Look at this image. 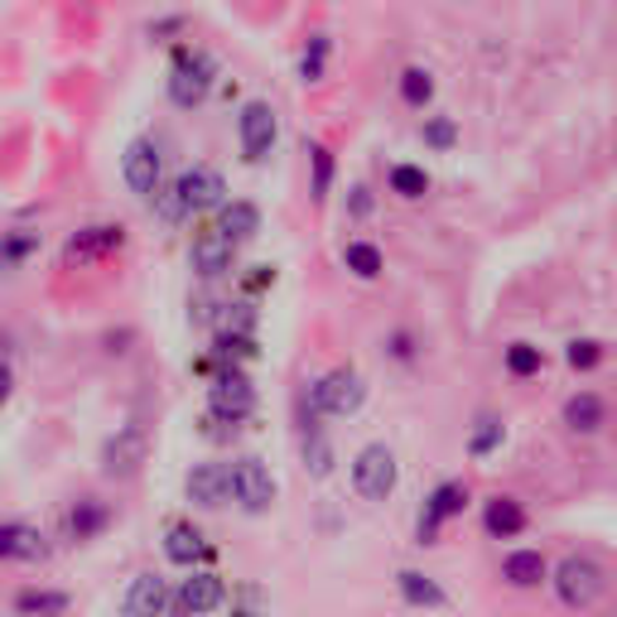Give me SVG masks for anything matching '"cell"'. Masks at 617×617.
Segmentation results:
<instances>
[{
	"instance_id": "cell-9",
	"label": "cell",
	"mask_w": 617,
	"mask_h": 617,
	"mask_svg": "<svg viewBox=\"0 0 617 617\" xmlns=\"http://www.w3.org/2000/svg\"><path fill=\"white\" fill-rule=\"evenodd\" d=\"M464 507H468V488H464V482H439V488L429 492L425 511H419V521H415L419 545H435L439 526H444V521H454V517H464Z\"/></svg>"
},
{
	"instance_id": "cell-30",
	"label": "cell",
	"mask_w": 617,
	"mask_h": 617,
	"mask_svg": "<svg viewBox=\"0 0 617 617\" xmlns=\"http://www.w3.org/2000/svg\"><path fill=\"white\" fill-rule=\"evenodd\" d=\"M502 439H507V425L497 415H482L478 425H472V439H468V454H478V458H488L492 449H502Z\"/></svg>"
},
{
	"instance_id": "cell-13",
	"label": "cell",
	"mask_w": 617,
	"mask_h": 617,
	"mask_svg": "<svg viewBox=\"0 0 617 617\" xmlns=\"http://www.w3.org/2000/svg\"><path fill=\"white\" fill-rule=\"evenodd\" d=\"M222 598H227V584H222V574H208V570L193 574V579H183L179 594H174L183 617H208L213 608H222Z\"/></svg>"
},
{
	"instance_id": "cell-18",
	"label": "cell",
	"mask_w": 617,
	"mask_h": 617,
	"mask_svg": "<svg viewBox=\"0 0 617 617\" xmlns=\"http://www.w3.org/2000/svg\"><path fill=\"white\" fill-rule=\"evenodd\" d=\"M44 535L24 521H6L0 526V560H44Z\"/></svg>"
},
{
	"instance_id": "cell-20",
	"label": "cell",
	"mask_w": 617,
	"mask_h": 617,
	"mask_svg": "<svg viewBox=\"0 0 617 617\" xmlns=\"http://www.w3.org/2000/svg\"><path fill=\"white\" fill-rule=\"evenodd\" d=\"M545 574H550V564L541 550H517V555H507V564H502V579L511 588H535V584H545Z\"/></svg>"
},
{
	"instance_id": "cell-39",
	"label": "cell",
	"mask_w": 617,
	"mask_h": 617,
	"mask_svg": "<svg viewBox=\"0 0 617 617\" xmlns=\"http://www.w3.org/2000/svg\"><path fill=\"white\" fill-rule=\"evenodd\" d=\"M391 343H396V348H391V352H396L401 362H411V352H415V348H411V333H396V338H391Z\"/></svg>"
},
{
	"instance_id": "cell-24",
	"label": "cell",
	"mask_w": 617,
	"mask_h": 617,
	"mask_svg": "<svg viewBox=\"0 0 617 617\" xmlns=\"http://www.w3.org/2000/svg\"><path fill=\"white\" fill-rule=\"evenodd\" d=\"M164 555L174 560V564H193L199 555H208V545H203V535L193 531V526H169V535H164Z\"/></svg>"
},
{
	"instance_id": "cell-31",
	"label": "cell",
	"mask_w": 617,
	"mask_h": 617,
	"mask_svg": "<svg viewBox=\"0 0 617 617\" xmlns=\"http://www.w3.org/2000/svg\"><path fill=\"white\" fill-rule=\"evenodd\" d=\"M429 97H435V77H429V68H405L401 73V102L405 107H425Z\"/></svg>"
},
{
	"instance_id": "cell-28",
	"label": "cell",
	"mask_w": 617,
	"mask_h": 617,
	"mask_svg": "<svg viewBox=\"0 0 617 617\" xmlns=\"http://www.w3.org/2000/svg\"><path fill=\"white\" fill-rule=\"evenodd\" d=\"M391 193H401V199H425L429 193V174L419 164H391Z\"/></svg>"
},
{
	"instance_id": "cell-7",
	"label": "cell",
	"mask_w": 617,
	"mask_h": 617,
	"mask_svg": "<svg viewBox=\"0 0 617 617\" xmlns=\"http://www.w3.org/2000/svg\"><path fill=\"white\" fill-rule=\"evenodd\" d=\"M227 482H232V497L246 511H252V517L270 511V502H275V478H270V468L260 464V458H236V464L227 468Z\"/></svg>"
},
{
	"instance_id": "cell-29",
	"label": "cell",
	"mask_w": 617,
	"mask_h": 617,
	"mask_svg": "<svg viewBox=\"0 0 617 617\" xmlns=\"http://www.w3.org/2000/svg\"><path fill=\"white\" fill-rule=\"evenodd\" d=\"M343 260H348V270L358 275V280H376V275H382V252H376L372 242H348Z\"/></svg>"
},
{
	"instance_id": "cell-11",
	"label": "cell",
	"mask_w": 617,
	"mask_h": 617,
	"mask_svg": "<svg viewBox=\"0 0 617 617\" xmlns=\"http://www.w3.org/2000/svg\"><path fill=\"white\" fill-rule=\"evenodd\" d=\"M174 189H179V199L189 213H203V208H222V193H227V183H222L217 169H208V164H193V169H183V174L174 179Z\"/></svg>"
},
{
	"instance_id": "cell-32",
	"label": "cell",
	"mask_w": 617,
	"mask_h": 617,
	"mask_svg": "<svg viewBox=\"0 0 617 617\" xmlns=\"http://www.w3.org/2000/svg\"><path fill=\"white\" fill-rule=\"evenodd\" d=\"M541 366H545V352L535 343H511L507 348V372L511 376H535Z\"/></svg>"
},
{
	"instance_id": "cell-38",
	"label": "cell",
	"mask_w": 617,
	"mask_h": 617,
	"mask_svg": "<svg viewBox=\"0 0 617 617\" xmlns=\"http://www.w3.org/2000/svg\"><path fill=\"white\" fill-rule=\"evenodd\" d=\"M10 386H15V372H10V362H0V405L10 401Z\"/></svg>"
},
{
	"instance_id": "cell-36",
	"label": "cell",
	"mask_w": 617,
	"mask_h": 617,
	"mask_svg": "<svg viewBox=\"0 0 617 617\" xmlns=\"http://www.w3.org/2000/svg\"><path fill=\"white\" fill-rule=\"evenodd\" d=\"M564 358H570L574 372H588V366L603 362V343H594V338H579V343H570V352H564Z\"/></svg>"
},
{
	"instance_id": "cell-8",
	"label": "cell",
	"mask_w": 617,
	"mask_h": 617,
	"mask_svg": "<svg viewBox=\"0 0 617 617\" xmlns=\"http://www.w3.org/2000/svg\"><path fill=\"white\" fill-rule=\"evenodd\" d=\"M236 130H242V155L252 164H260L275 150V136H280V121H275L270 102H246L242 116H236Z\"/></svg>"
},
{
	"instance_id": "cell-2",
	"label": "cell",
	"mask_w": 617,
	"mask_h": 617,
	"mask_svg": "<svg viewBox=\"0 0 617 617\" xmlns=\"http://www.w3.org/2000/svg\"><path fill=\"white\" fill-rule=\"evenodd\" d=\"M213 77H217V63L199 54V49H179L174 54V73H169V97H174V107H199V102L213 92Z\"/></svg>"
},
{
	"instance_id": "cell-26",
	"label": "cell",
	"mask_w": 617,
	"mask_h": 617,
	"mask_svg": "<svg viewBox=\"0 0 617 617\" xmlns=\"http://www.w3.org/2000/svg\"><path fill=\"white\" fill-rule=\"evenodd\" d=\"M63 608H68V594H49V588H24L15 598L20 617H58Z\"/></svg>"
},
{
	"instance_id": "cell-21",
	"label": "cell",
	"mask_w": 617,
	"mask_h": 617,
	"mask_svg": "<svg viewBox=\"0 0 617 617\" xmlns=\"http://www.w3.org/2000/svg\"><path fill=\"white\" fill-rule=\"evenodd\" d=\"M396 588H401V598L411 603V608H444V603H449V594H444V588L429 579V574H419V570H401Z\"/></svg>"
},
{
	"instance_id": "cell-15",
	"label": "cell",
	"mask_w": 617,
	"mask_h": 617,
	"mask_svg": "<svg viewBox=\"0 0 617 617\" xmlns=\"http://www.w3.org/2000/svg\"><path fill=\"white\" fill-rule=\"evenodd\" d=\"M126 246V227H83L77 236H68V246H63V260H77V266H83V260H97V256H107V252H121Z\"/></svg>"
},
{
	"instance_id": "cell-6",
	"label": "cell",
	"mask_w": 617,
	"mask_h": 617,
	"mask_svg": "<svg viewBox=\"0 0 617 617\" xmlns=\"http://www.w3.org/2000/svg\"><path fill=\"white\" fill-rule=\"evenodd\" d=\"M208 405H213V415L217 419H246L256 411V386H252V376L242 372V366H227V372H217L213 376V386H208Z\"/></svg>"
},
{
	"instance_id": "cell-40",
	"label": "cell",
	"mask_w": 617,
	"mask_h": 617,
	"mask_svg": "<svg viewBox=\"0 0 617 617\" xmlns=\"http://www.w3.org/2000/svg\"><path fill=\"white\" fill-rule=\"evenodd\" d=\"M352 213H372V199H366V189H352Z\"/></svg>"
},
{
	"instance_id": "cell-14",
	"label": "cell",
	"mask_w": 617,
	"mask_h": 617,
	"mask_svg": "<svg viewBox=\"0 0 617 617\" xmlns=\"http://www.w3.org/2000/svg\"><path fill=\"white\" fill-rule=\"evenodd\" d=\"M189 260H193V270H199L203 280H217V275H227V270H232L236 246H232L217 227H208V232L193 236V252H189Z\"/></svg>"
},
{
	"instance_id": "cell-16",
	"label": "cell",
	"mask_w": 617,
	"mask_h": 617,
	"mask_svg": "<svg viewBox=\"0 0 617 617\" xmlns=\"http://www.w3.org/2000/svg\"><path fill=\"white\" fill-rule=\"evenodd\" d=\"M169 603V588L160 574H136L126 588V617H160Z\"/></svg>"
},
{
	"instance_id": "cell-27",
	"label": "cell",
	"mask_w": 617,
	"mask_h": 617,
	"mask_svg": "<svg viewBox=\"0 0 617 617\" xmlns=\"http://www.w3.org/2000/svg\"><path fill=\"white\" fill-rule=\"evenodd\" d=\"M39 252V232H6L0 236V270H15L24 256H34Z\"/></svg>"
},
{
	"instance_id": "cell-19",
	"label": "cell",
	"mask_w": 617,
	"mask_h": 617,
	"mask_svg": "<svg viewBox=\"0 0 617 617\" xmlns=\"http://www.w3.org/2000/svg\"><path fill=\"white\" fill-rule=\"evenodd\" d=\"M603 419H608V405H603V396H594V391H579V396L564 401V425H570L574 435H594V429H603Z\"/></svg>"
},
{
	"instance_id": "cell-3",
	"label": "cell",
	"mask_w": 617,
	"mask_h": 617,
	"mask_svg": "<svg viewBox=\"0 0 617 617\" xmlns=\"http://www.w3.org/2000/svg\"><path fill=\"white\" fill-rule=\"evenodd\" d=\"M396 454L386 444H366V449L352 458V488H358L362 502H386L396 492Z\"/></svg>"
},
{
	"instance_id": "cell-34",
	"label": "cell",
	"mask_w": 617,
	"mask_h": 617,
	"mask_svg": "<svg viewBox=\"0 0 617 617\" xmlns=\"http://www.w3.org/2000/svg\"><path fill=\"white\" fill-rule=\"evenodd\" d=\"M309 160H313V199H328V189H333V155H328L323 146H313L309 150Z\"/></svg>"
},
{
	"instance_id": "cell-17",
	"label": "cell",
	"mask_w": 617,
	"mask_h": 617,
	"mask_svg": "<svg viewBox=\"0 0 617 617\" xmlns=\"http://www.w3.org/2000/svg\"><path fill=\"white\" fill-rule=\"evenodd\" d=\"M482 526H488V535H497V541H511V535L526 531V507H521L517 497H492V502L482 507Z\"/></svg>"
},
{
	"instance_id": "cell-22",
	"label": "cell",
	"mask_w": 617,
	"mask_h": 617,
	"mask_svg": "<svg viewBox=\"0 0 617 617\" xmlns=\"http://www.w3.org/2000/svg\"><path fill=\"white\" fill-rule=\"evenodd\" d=\"M217 232L227 236V242H252V236L260 232V208L256 203H227L217 217Z\"/></svg>"
},
{
	"instance_id": "cell-37",
	"label": "cell",
	"mask_w": 617,
	"mask_h": 617,
	"mask_svg": "<svg viewBox=\"0 0 617 617\" xmlns=\"http://www.w3.org/2000/svg\"><path fill=\"white\" fill-rule=\"evenodd\" d=\"M155 213H160L164 222H183V213H189V208H183V199H179V189H174V183L155 193Z\"/></svg>"
},
{
	"instance_id": "cell-10",
	"label": "cell",
	"mask_w": 617,
	"mask_h": 617,
	"mask_svg": "<svg viewBox=\"0 0 617 617\" xmlns=\"http://www.w3.org/2000/svg\"><path fill=\"white\" fill-rule=\"evenodd\" d=\"M121 174L130 183V193L155 199V193H160V146H155V140H130L126 160H121Z\"/></svg>"
},
{
	"instance_id": "cell-35",
	"label": "cell",
	"mask_w": 617,
	"mask_h": 617,
	"mask_svg": "<svg viewBox=\"0 0 617 617\" xmlns=\"http://www.w3.org/2000/svg\"><path fill=\"white\" fill-rule=\"evenodd\" d=\"M454 140H458V126L449 121V116H429L425 121V146L429 150H454Z\"/></svg>"
},
{
	"instance_id": "cell-25",
	"label": "cell",
	"mask_w": 617,
	"mask_h": 617,
	"mask_svg": "<svg viewBox=\"0 0 617 617\" xmlns=\"http://www.w3.org/2000/svg\"><path fill=\"white\" fill-rule=\"evenodd\" d=\"M305 468L313 478H328V472H333V444H328L319 425H305Z\"/></svg>"
},
{
	"instance_id": "cell-33",
	"label": "cell",
	"mask_w": 617,
	"mask_h": 617,
	"mask_svg": "<svg viewBox=\"0 0 617 617\" xmlns=\"http://www.w3.org/2000/svg\"><path fill=\"white\" fill-rule=\"evenodd\" d=\"M323 58H328V39L313 34L309 49H305V58H299V77H305V83H319V77H323Z\"/></svg>"
},
{
	"instance_id": "cell-1",
	"label": "cell",
	"mask_w": 617,
	"mask_h": 617,
	"mask_svg": "<svg viewBox=\"0 0 617 617\" xmlns=\"http://www.w3.org/2000/svg\"><path fill=\"white\" fill-rule=\"evenodd\" d=\"M362 401H366V382L352 372V366H333V372L309 386L313 415H358Z\"/></svg>"
},
{
	"instance_id": "cell-5",
	"label": "cell",
	"mask_w": 617,
	"mask_h": 617,
	"mask_svg": "<svg viewBox=\"0 0 617 617\" xmlns=\"http://www.w3.org/2000/svg\"><path fill=\"white\" fill-rule=\"evenodd\" d=\"M146 458H150L146 425H121L107 444H102V472H107V478H136Z\"/></svg>"
},
{
	"instance_id": "cell-4",
	"label": "cell",
	"mask_w": 617,
	"mask_h": 617,
	"mask_svg": "<svg viewBox=\"0 0 617 617\" xmlns=\"http://www.w3.org/2000/svg\"><path fill=\"white\" fill-rule=\"evenodd\" d=\"M603 570L594 560H584V555H570V560H560V570H555V594L564 608H594L598 594H603Z\"/></svg>"
},
{
	"instance_id": "cell-23",
	"label": "cell",
	"mask_w": 617,
	"mask_h": 617,
	"mask_svg": "<svg viewBox=\"0 0 617 617\" xmlns=\"http://www.w3.org/2000/svg\"><path fill=\"white\" fill-rule=\"evenodd\" d=\"M107 521H111V511L102 507L97 497H83V502L68 511V535H73V541H92V535L107 531Z\"/></svg>"
},
{
	"instance_id": "cell-12",
	"label": "cell",
	"mask_w": 617,
	"mask_h": 617,
	"mask_svg": "<svg viewBox=\"0 0 617 617\" xmlns=\"http://www.w3.org/2000/svg\"><path fill=\"white\" fill-rule=\"evenodd\" d=\"M183 492H189V502L193 507H203V511H217V507H227L232 502V482H227V468L222 464H199L183 478Z\"/></svg>"
}]
</instances>
